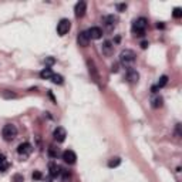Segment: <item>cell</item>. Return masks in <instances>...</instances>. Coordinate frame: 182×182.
I'll use <instances>...</instances> for the list:
<instances>
[{"mask_svg":"<svg viewBox=\"0 0 182 182\" xmlns=\"http://www.w3.org/2000/svg\"><path fill=\"white\" fill-rule=\"evenodd\" d=\"M135 53L132 51V50H122L121 54H120V63H121L124 67H127V68H132V65H134V63H135Z\"/></svg>","mask_w":182,"mask_h":182,"instance_id":"1","label":"cell"},{"mask_svg":"<svg viewBox=\"0 0 182 182\" xmlns=\"http://www.w3.org/2000/svg\"><path fill=\"white\" fill-rule=\"evenodd\" d=\"M147 26H148V20L145 19V17H140V19H137L132 23V33L135 36H144L145 30H147Z\"/></svg>","mask_w":182,"mask_h":182,"instance_id":"2","label":"cell"},{"mask_svg":"<svg viewBox=\"0 0 182 182\" xmlns=\"http://www.w3.org/2000/svg\"><path fill=\"white\" fill-rule=\"evenodd\" d=\"M2 135H3L5 141H13L17 137V128H16V125H13V124L5 125L3 130H2Z\"/></svg>","mask_w":182,"mask_h":182,"instance_id":"3","label":"cell"},{"mask_svg":"<svg viewBox=\"0 0 182 182\" xmlns=\"http://www.w3.org/2000/svg\"><path fill=\"white\" fill-rule=\"evenodd\" d=\"M33 151V147L31 144H28V142H22V144L17 147V154L20 155V157H28V155L31 154Z\"/></svg>","mask_w":182,"mask_h":182,"instance_id":"4","label":"cell"},{"mask_svg":"<svg viewBox=\"0 0 182 182\" xmlns=\"http://www.w3.org/2000/svg\"><path fill=\"white\" fill-rule=\"evenodd\" d=\"M70 27H71L70 20L61 19V20H60V23L57 24V33H58L60 36H64V34H67V33H68Z\"/></svg>","mask_w":182,"mask_h":182,"instance_id":"5","label":"cell"},{"mask_svg":"<svg viewBox=\"0 0 182 182\" xmlns=\"http://www.w3.org/2000/svg\"><path fill=\"white\" fill-rule=\"evenodd\" d=\"M117 16H114V14H108V16H104V19H103V23L104 26L108 28V30H111V28H114L115 26H117Z\"/></svg>","mask_w":182,"mask_h":182,"instance_id":"6","label":"cell"},{"mask_svg":"<svg viewBox=\"0 0 182 182\" xmlns=\"http://www.w3.org/2000/svg\"><path fill=\"white\" fill-rule=\"evenodd\" d=\"M61 157H63V159H64V162L70 164V165L75 164V159H77V155H75V152H74V151H71V150L64 151V152L61 154Z\"/></svg>","mask_w":182,"mask_h":182,"instance_id":"7","label":"cell"},{"mask_svg":"<svg viewBox=\"0 0 182 182\" xmlns=\"http://www.w3.org/2000/svg\"><path fill=\"white\" fill-rule=\"evenodd\" d=\"M53 137H54V140L57 142H63L65 140V137H67V132H65V130L63 127H57L54 130V132H53Z\"/></svg>","mask_w":182,"mask_h":182,"instance_id":"8","label":"cell"},{"mask_svg":"<svg viewBox=\"0 0 182 182\" xmlns=\"http://www.w3.org/2000/svg\"><path fill=\"white\" fill-rule=\"evenodd\" d=\"M87 34H88L90 40H98V38L103 37V30L100 27H91L87 31Z\"/></svg>","mask_w":182,"mask_h":182,"instance_id":"9","label":"cell"},{"mask_svg":"<svg viewBox=\"0 0 182 182\" xmlns=\"http://www.w3.org/2000/svg\"><path fill=\"white\" fill-rule=\"evenodd\" d=\"M85 10H87V3L85 2H78L77 5H75V9H74V12H75V17H83L85 14Z\"/></svg>","mask_w":182,"mask_h":182,"instance_id":"10","label":"cell"},{"mask_svg":"<svg viewBox=\"0 0 182 182\" xmlns=\"http://www.w3.org/2000/svg\"><path fill=\"white\" fill-rule=\"evenodd\" d=\"M127 80H128V83H131V84H135V83H138V80H140V74H138L137 70H134V68H128V71H127Z\"/></svg>","mask_w":182,"mask_h":182,"instance_id":"11","label":"cell"},{"mask_svg":"<svg viewBox=\"0 0 182 182\" xmlns=\"http://www.w3.org/2000/svg\"><path fill=\"white\" fill-rule=\"evenodd\" d=\"M77 43H78L81 47H87V46H88L90 37H88V34H87V31H81L78 36H77Z\"/></svg>","mask_w":182,"mask_h":182,"instance_id":"12","label":"cell"},{"mask_svg":"<svg viewBox=\"0 0 182 182\" xmlns=\"http://www.w3.org/2000/svg\"><path fill=\"white\" fill-rule=\"evenodd\" d=\"M101 51H103L104 56H111L112 51H114V44L111 41H104L103 46H101Z\"/></svg>","mask_w":182,"mask_h":182,"instance_id":"13","label":"cell"},{"mask_svg":"<svg viewBox=\"0 0 182 182\" xmlns=\"http://www.w3.org/2000/svg\"><path fill=\"white\" fill-rule=\"evenodd\" d=\"M48 169H50V175H51L53 178H56V177H58L61 174V169H60V167L57 165V164H54V162H51L50 165H48Z\"/></svg>","mask_w":182,"mask_h":182,"instance_id":"14","label":"cell"},{"mask_svg":"<svg viewBox=\"0 0 182 182\" xmlns=\"http://www.w3.org/2000/svg\"><path fill=\"white\" fill-rule=\"evenodd\" d=\"M162 104H164V98L161 97V95H157V97H154L152 100H151V105H152L154 108L162 107Z\"/></svg>","mask_w":182,"mask_h":182,"instance_id":"15","label":"cell"},{"mask_svg":"<svg viewBox=\"0 0 182 182\" xmlns=\"http://www.w3.org/2000/svg\"><path fill=\"white\" fill-rule=\"evenodd\" d=\"M9 168V162H7V159L3 154H0V171H6V169Z\"/></svg>","mask_w":182,"mask_h":182,"instance_id":"16","label":"cell"},{"mask_svg":"<svg viewBox=\"0 0 182 182\" xmlns=\"http://www.w3.org/2000/svg\"><path fill=\"white\" fill-rule=\"evenodd\" d=\"M120 164H121V158L114 157V158H111L110 161H108V167H110V168H115V167H118Z\"/></svg>","mask_w":182,"mask_h":182,"instance_id":"17","label":"cell"},{"mask_svg":"<svg viewBox=\"0 0 182 182\" xmlns=\"http://www.w3.org/2000/svg\"><path fill=\"white\" fill-rule=\"evenodd\" d=\"M51 75H53L51 68H48V67L40 71V77H41V78H46V80H47V78H51Z\"/></svg>","mask_w":182,"mask_h":182,"instance_id":"18","label":"cell"},{"mask_svg":"<svg viewBox=\"0 0 182 182\" xmlns=\"http://www.w3.org/2000/svg\"><path fill=\"white\" fill-rule=\"evenodd\" d=\"M167 83H168V77H167V75H162V77L159 78L158 84H157L158 90H159V88H162V87H165V85H167Z\"/></svg>","mask_w":182,"mask_h":182,"instance_id":"19","label":"cell"},{"mask_svg":"<svg viewBox=\"0 0 182 182\" xmlns=\"http://www.w3.org/2000/svg\"><path fill=\"white\" fill-rule=\"evenodd\" d=\"M50 80H51L54 84H63V77H61L60 74H53Z\"/></svg>","mask_w":182,"mask_h":182,"instance_id":"20","label":"cell"},{"mask_svg":"<svg viewBox=\"0 0 182 182\" xmlns=\"http://www.w3.org/2000/svg\"><path fill=\"white\" fill-rule=\"evenodd\" d=\"M172 16L175 17V19H179V17H182V9H181V7H175V9H174Z\"/></svg>","mask_w":182,"mask_h":182,"instance_id":"21","label":"cell"},{"mask_svg":"<svg viewBox=\"0 0 182 182\" xmlns=\"http://www.w3.org/2000/svg\"><path fill=\"white\" fill-rule=\"evenodd\" d=\"M48 154H50V157H53V158H56L57 155H58V151H56L54 148H50V150H48Z\"/></svg>","mask_w":182,"mask_h":182,"instance_id":"22","label":"cell"},{"mask_svg":"<svg viewBox=\"0 0 182 182\" xmlns=\"http://www.w3.org/2000/svg\"><path fill=\"white\" fill-rule=\"evenodd\" d=\"M68 179H70V174L67 172V171H64L63 172V182H67Z\"/></svg>","mask_w":182,"mask_h":182,"instance_id":"23","label":"cell"},{"mask_svg":"<svg viewBox=\"0 0 182 182\" xmlns=\"http://www.w3.org/2000/svg\"><path fill=\"white\" fill-rule=\"evenodd\" d=\"M33 179H41V172L36 171V172L33 174Z\"/></svg>","mask_w":182,"mask_h":182,"instance_id":"24","label":"cell"},{"mask_svg":"<svg viewBox=\"0 0 182 182\" xmlns=\"http://www.w3.org/2000/svg\"><path fill=\"white\" fill-rule=\"evenodd\" d=\"M111 71H112V73H117V71H118V64H112Z\"/></svg>","mask_w":182,"mask_h":182,"instance_id":"25","label":"cell"},{"mask_svg":"<svg viewBox=\"0 0 182 182\" xmlns=\"http://www.w3.org/2000/svg\"><path fill=\"white\" fill-rule=\"evenodd\" d=\"M14 181L16 182H23V178L20 177V175H16V177H14Z\"/></svg>","mask_w":182,"mask_h":182,"instance_id":"26","label":"cell"},{"mask_svg":"<svg viewBox=\"0 0 182 182\" xmlns=\"http://www.w3.org/2000/svg\"><path fill=\"white\" fill-rule=\"evenodd\" d=\"M141 47H142V48H147V47H148V41H142L141 43Z\"/></svg>","mask_w":182,"mask_h":182,"instance_id":"27","label":"cell"},{"mask_svg":"<svg viewBox=\"0 0 182 182\" xmlns=\"http://www.w3.org/2000/svg\"><path fill=\"white\" fill-rule=\"evenodd\" d=\"M117 7H118V10H124V9L127 7V6H125V5H118Z\"/></svg>","mask_w":182,"mask_h":182,"instance_id":"28","label":"cell"}]
</instances>
